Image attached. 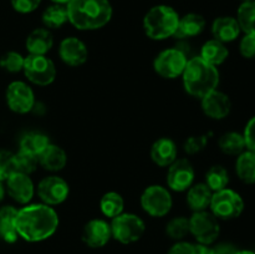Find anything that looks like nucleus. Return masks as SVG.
Wrapping results in <instances>:
<instances>
[{
	"label": "nucleus",
	"instance_id": "29",
	"mask_svg": "<svg viewBox=\"0 0 255 254\" xmlns=\"http://www.w3.org/2000/svg\"><path fill=\"white\" fill-rule=\"evenodd\" d=\"M219 148L223 153L231 156H238L247 148L243 134L238 132H227L219 138Z\"/></svg>",
	"mask_w": 255,
	"mask_h": 254
},
{
	"label": "nucleus",
	"instance_id": "18",
	"mask_svg": "<svg viewBox=\"0 0 255 254\" xmlns=\"http://www.w3.org/2000/svg\"><path fill=\"white\" fill-rule=\"evenodd\" d=\"M177 146L173 139L162 137L151 147V158L157 166L168 167L177 159Z\"/></svg>",
	"mask_w": 255,
	"mask_h": 254
},
{
	"label": "nucleus",
	"instance_id": "40",
	"mask_svg": "<svg viewBox=\"0 0 255 254\" xmlns=\"http://www.w3.org/2000/svg\"><path fill=\"white\" fill-rule=\"evenodd\" d=\"M243 136L247 148L249 151L255 152V117L249 120V122L246 126V129H244Z\"/></svg>",
	"mask_w": 255,
	"mask_h": 254
},
{
	"label": "nucleus",
	"instance_id": "42",
	"mask_svg": "<svg viewBox=\"0 0 255 254\" xmlns=\"http://www.w3.org/2000/svg\"><path fill=\"white\" fill-rule=\"evenodd\" d=\"M196 254H221L216 248H209L203 244H196Z\"/></svg>",
	"mask_w": 255,
	"mask_h": 254
},
{
	"label": "nucleus",
	"instance_id": "36",
	"mask_svg": "<svg viewBox=\"0 0 255 254\" xmlns=\"http://www.w3.org/2000/svg\"><path fill=\"white\" fill-rule=\"evenodd\" d=\"M207 144H208V136L207 134L191 136L184 142V151L188 154H197L203 151Z\"/></svg>",
	"mask_w": 255,
	"mask_h": 254
},
{
	"label": "nucleus",
	"instance_id": "12",
	"mask_svg": "<svg viewBox=\"0 0 255 254\" xmlns=\"http://www.w3.org/2000/svg\"><path fill=\"white\" fill-rule=\"evenodd\" d=\"M6 102L11 111L27 114L35 107L34 91L25 82L14 81L6 89Z\"/></svg>",
	"mask_w": 255,
	"mask_h": 254
},
{
	"label": "nucleus",
	"instance_id": "16",
	"mask_svg": "<svg viewBox=\"0 0 255 254\" xmlns=\"http://www.w3.org/2000/svg\"><path fill=\"white\" fill-rule=\"evenodd\" d=\"M6 189L9 196L20 204H27L35 194L34 182L22 173L10 174L6 178Z\"/></svg>",
	"mask_w": 255,
	"mask_h": 254
},
{
	"label": "nucleus",
	"instance_id": "3",
	"mask_svg": "<svg viewBox=\"0 0 255 254\" xmlns=\"http://www.w3.org/2000/svg\"><path fill=\"white\" fill-rule=\"evenodd\" d=\"M182 79L184 90L191 96L202 99L207 94L217 90L219 84V71L217 66L208 64L198 55L188 59Z\"/></svg>",
	"mask_w": 255,
	"mask_h": 254
},
{
	"label": "nucleus",
	"instance_id": "27",
	"mask_svg": "<svg viewBox=\"0 0 255 254\" xmlns=\"http://www.w3.org/2000/svg\"><path fill=\"white\" fill-rule=\"evenodd\" d=\"M236 171L239 179L244 183H255V152L244 151L238 154L236 163Z\"/></svg>",
	"mask_w": 255,
	"mask_h": 254
},
{
	"label": "nucleus",
	"instance_id": "44",
	"mask_svg": "<svg viewBox=\"0 0 255 254\" xmlns=\"http://www.w3.org/2000/svg\"><path fill=\"white\" fill-rule=\"evenodd\" d=\"M51 1H54L55 4H61V5H67L69 4L71 0H51Z\"/></svg>",
	"mask_w": 255,
	"mask_h": 254
},
{
	"label": "nucleus",
	"instance_id": "24",
	"mask_svg": "<svg viewBox=\"0 0 255 254\" xmlns=\"http://www.w3.org/2000/svg\"><path fill=\"white\" fill-rule=\"evenodd\" d=\"M17 209L12 206H5L0 208V237L6 243H15L17 239L16 221Z\"/></svg>",
	"mask_w": 255,
	"mask_h": 254
},
{
	"label": "nucleus",
	"instance_id": "41",
	"mask_svg": "<svg viewBox=\"0 0 255 254\" xmlns=\"http://www.w3.org/2000/svg\"><path fill=\"white\" fill-rule=\"evenodd\" d=\"M167 254H196V244L179 241L169 248Z\"/></svg>",
	"mask_w": 255,
	"mask_h": 254
},
{
	"label": "nucleus",
	"instance_id": "11",
	"mask_svg": "<svg viewBox=\"0 0 255 254\" xmlns=\"http://www.w3.org/2000/svg\"><path fill=\"white\" fill-rule=\"evenodd\" d=\"M70 187L64 178L57 176H49L42 178L37 184V196L42 203L47 206H57L65 202L69 197Z\"/></svg>",
	"mask_w": 255,
	"mask_h": 254
},
{
	"label": "nucleus",
	"instance_id": "19",
	"mask_svg": "<svg viewBox=\"0 0 255 254\" xmlns=\"http://www.w3.org/2000/svg\"><path fill=\"white\" fill-rule=\"evenodd\" d=\"M39 164L50 172H59L66 166L67 154L60 146L50 143L41 153L37 156Z\"/></svg>",
	"mask_w": 255,
	"mask_h": 254
},
{
	"label": "nucleus",
	"instance_id": "32",
	"mask_svg": "<svg viewBox=\"0 0 255 254\" xmlns=\"http://www.w3.org/2000/svg\"><path fill=\"white\" fill-rule=\"evenodd\" d=\"M39 161L37 157L34 154H30L27 152L21 151L15 154H12V173H22V174H30L35 172Z\"/></svg>",
	"mask_w": 255,
	"mask_h": 254
},
{
	"label": "nucleus",
	"instance_id": "22",
	"mask_svg": "<svg viewBox=\"0 0 255 254\" xmlns=\"http://www.w3.org/2000/svg\"><path fill=\"white\" fill-rule=\"evenodd\" d=\"M206 27V20L202 15L196 12H189L183 17H179L178 27L176 30L174 37L179 40L188 39L201 34Z\"/></svg>",
	"mask_w": 255,
	"mask_h": 254
},
{
	"label": "nucleus",
	"instance_id": "7",
	"mask_svg": "<svg viewBox=\"0 0 255 254\" xmlns=\"http://www.w3.org/2000/svg\"><path fill=\"white\" fill-rule=\"evenodd\" d=\"M22 71L30 82L39 86L52 84L56 77L54 61L46 57V55H27L25 57Z\"/></svg>",
	"mask_w": 255,
	"mask_h": 254
},
{
	"label": "nucleus",
	"instance_id": "23",
	"mask_svg": "<svg viewBox=\"0 0 255 254\" xmlns=\"http://www.w3.org/2000/svg\"><path fill=\"white\" fill-rule=\"evenodd\" d=\"M213 192L206 183L192 184L187 192V203L193 212L206 211L212 201Z\"/></svg>",
	"mask_w": 255,
	"mask_h": 254
},
{
	"label": "nucleus",
	"instance_id": "28",
	"mask_svg": "<svg viewBox=\"0 0 255 254\" xmlns=\"http://www.w3.org/2000/svg\"><path fill=\"white\" fill-rule=\"evenodd\" d=\"M125 201L117 192H107L100 199V209L107 218H115L124 213Z\"/></svg>",
	"mask_w": 255,
	"mask_h": 254
},
{
	"label": "nucleus",
	"instance_id": "37",
	"mask_svg": "<svg viewBox=\"0 0 255 254\" xmlns=\"http://www.w3.org/2000/svg\"><path fill=\"white\" fill-rule=\"evenodd\" d=\"M12 173V153L0 149V182L6 181Z\"/></svg>",
	"mask_w": 255,
	"mask_h": 254
},
{
	"label": "nucleus",
	"instance_id": "17",
	"mask_svg": "<svg viewBox=\"0 0 255 254\" xmlns=\"http://www.w3.org/2000/svg\"><path fill=\"white\" fill-rule=\"evenodd\" d=\"M201 106L204 114L213 120H223L232 110V102L228 95L214 90L201 99Z\"/></svg>",
	"mask_w": 255,
	"mask_h": 254
},
{
	"label": "nucleus",
	"instance_id": "14",
	"mask_svg": "<svg viewBox=\"0 0 255 254\" xmlns=\"http://www.w3.org/2000/svg\"><path fill=\"white\" fill-rule=\"evenodd\" d=\"M112 238L111 226L104 219H91L85 224L81 239L90 248H102Z\"/></svg>",
	"mask_w": 255,
	"mask_h": 254
},
{
	"label": "nucleus",
	"instance_id": "13",
	"mask_svg": "<svg viewBox=\"0 0 255 254\" xmlns=\"http://www.w3.org/2000/svg\"><path fill=\"white\" fill-rule=\"evenodd\" d=\"M196 172L193 166L187 158H177L167 172V184L172 191L184 192L188 191L193 184Z\"/></svg>",
	"mask_w": 255,
	"mask_h": 254
},
{
	"label": "nucleus",
	"instance_id": "33",
	"mask_svg": "<svg viewBox=\"0 0 255 254\" xmlns=\"http://www.w3.org/2000/svg\"><path fill=\"white\" fill-rule=\"evenodd\" d=\"M229 183V174L223 166H212L206 173V184L211 191L218 192L227 188Z\"/></svg>",
	"mask_w": 255,
	"mask_h": 254
},
{
	"label": "nucleus",
	"instance_id": "45",
	"mask_svg": "<svg viewBox=\"0 0 255 254\" xmlns=\"http://www.w3.org/2000/svg\"><path fill=\"white\" fill-rule=\"evenodd\" d=\"M234 254H255V253L252 251H237Z\"/></svg>",
	"mask_w": 255,
	"mask_h": 254
},
{
	"label": "nucleus",
	"instance_id": "46",
	"mask_svg": "<svg viewBox=\"0 0 255 254\" xmlns=\"http://www.w3.org/2000/svg\"><path fill=\"white\" fill-rule=\"evenodd\" d=\"M243 1H254V0H243Z\"/></svg>",
	"mask_w": 255,
	"mask_h": 254
},
{
	"label": "nucleus",
	"instance_id": "38",
	"mask_svg": "<svg viewBox=\"0 0 255 254\" xmlns=\"http://www.w3.org/2000/svg\"><path fill=\"white\" fill-rule=\"evenodd\" d=\"M239 50H241V54L246 59H253V57H255V35H244V37L241 41V45H239Z\"/></svg>",
	"mask_w": 255,
	"mask_h": 254
},
{
	"label": "nucleus",
	"instance_id": "15",
	"mask_svg": "<svg viewBox=\"0 0 255 254\" xmlns=\"http://www.w3.org/2000/svg\"><path fill=\"white\" fill-rule=\"evenodd\" d=\"M60 59L66 65L72 67L84 65L89 57V50L84 41L75 36L66 37L60 42L59 46Z\"/></svg>",
	"mask_w": 255,
	"mask_h": 254
},
{
	"label": "nucleus",
	"instance_id": "8",
	"mask_svg": "<svg viewBox=\"0 0 255 254\" xmlns=\"http://www.w3.org/2000/svg\"><path fill=\"white\" fill-rule=\"evenodd\" d=\"M189 233L196 238L198 244L211 246L221 233L218 219L211 212H194L189 218Z\"/></svg>",
	"mask_w": 255,
	"mask_h": 254
},
{
	"label": "nucleus",
	"instance_id": "4",
	"mask_svg": "<svg viewBox=\"0 0 255 254\" xmlns=\"http://www.w3.org/2000/svg\"><path fill=\"white\" fill-rule=\"evenodd\" d=\"M179 15L168 5L151 7L143 17V29L152 40H164L174 36L178 27Z\"/></svg>",
	"mask_w": 255,
	"mask_h": 254
},
{
	"label": "nucleus",
	"instance_id": "5",
	"mask_svg": "<svg viewBox=\"0 0 255 254\" xmlns=\"http://www.w3.org/2000/svg\"><path fill=\"white\" fill-rule=\"evenodd\" d=\"M209 208L212 211L211 213L217 219L229 221V219L238 218L243 213L244 201L241 194L237 193L236 191L224 188L222 191L214 192Z\"/></svg>",
	"mask_w": 255,
	"mask_h": 254
},
{
	"label": "nucleus",
	"instance_id": "10",
	"mask_svg": "<svg viewBox=\"0 0 255 254\" xmlns=\"http://www.w3.org/2000/svg\"><path fill=\"white\" fill-rule=\"evenodd\" d=\"M188 57L177 47L166 49L159 52L153 61L154 71L164 79H176L182 76Z\"/></svg>",
	"mask_w": 255,
	"mask_h": 254
},
{
	"label": "nucleus",
	"instance_id": "39",
	"mask_svg": "<svg viewBox=\"0 0 255 254\" xmlns=\"http://www.w3.org/2000/svg\"><path fill=\"white\" fill-rule=\"evenodd\" d=\"M41 0H11V5L14 10L21 14H29L37 9Z\"/></svg>",
	"mask_w": 255,
	"mask_h": 254
},
{
	"label": "nucleus",
	"instance_id": "21",
	"mask_svg": "<svg viewBox=\"0 0 255 254\" xmlns=\"http://www.w3.org/2000/svg\"><path fill=\"white\" fill-rule=\"evenodd\" d=\"M212 34H213L214 39L226 44V42L234 41L239 36L241 27L234 17L221 16L213 21Z\"/></svg>",
	"mask_w": 255,
	"mask_h": 254
},
{
	"label": "nucleus",
	"instance_id": "9",
	"mask_svg": "<svg viewBox=\"0 0 255 254\" xmlns=\"http://www.w3.org/2000/svg\"><path fill=\"white\" fill-rule=\"evenodd\" d=\"M173 199L167 188L159 184L147 187L141 196V207L151 217H164L169 213Z\"/></svg>",
	"mask_w": 255,
	"mask_h": 254
},
{
	"label": "nucleus",
	"instance_id": "6",
	"mask_svg": "<svg viewBox=\"0 0 255 254\" xmlns=\"http://www.w3.org/2000/svg\"><path fill=\"white\" fill-rule=\"evenodd\" d=\"M112 237L122 244H131L139 241L146 231V224L133 213H121L112 218Z\"/></svg>",
	"mask_w": 255,
	"mask_h": 254
},
{
	"label": "nucleus",
	"instance_id": "26",
	"mask_svg": "<svg viewBox=\"0 0 255 254\" xmlns=\"http://www.w3.org/2000/svg\"><path fill=\"white\" fill-rule=\"evenodd\" d=\"M51 143L49 137L39 131H31L25 133L20 139V149L34 156H39L49 144Z\"/></svg>",
	"mask_w": 255,
	"mask_h": 254
},
{
	"label": "nucleus",
	"instance_id": "2",
	"mask_svg": "<svg viewBox=\"0 0 255 254\" xmlns=\"http://www.w3.org/2000/svg\"><path fill=\"white\" fill-rule=\"evenodd\" d=\"M67 16L77 30H97L110 22L112 6L109 0H71Z\"/></svg>",
	"mask_w": 255,
	"mask_h": 254
},
{
	"label": "nucleus",
	"instance_id": "43",
	"mask_svg": "<svg viewBox=\"0 0 255 254\" xmlns=\"http://www.w3.org/2000/svg\"><path fill=\"white\" fill-rule=\"evenodd\" d=\"M4 196H5V188H4V184H2V182H0V202L4 199Z\"/></svg>",
	"mask_w": 255,
	"mask_h": 254
},
{
	"label": "nucleus",
	"instance_id": "1",
	"mask_svg": "<svg viewBox=\"0 0 255 254\" xmlns=\"http://www.w3.org/2000/svg\"><path fill=\"white\" fill-rule=\"evenodd\" d=\"M17 236L30 243L42 242L50 238L59 227V216L51 206L45 203L27 204L17 209Z\"/></svg>",
	"mask_w": 255,
	"mask_h": 254
},
{
	"label": "nucleus",
	"instance_id": "30",
	"mask_svg": "<svg viewBox=\"0 0 255 254\" xmlns=\"http://www.w3.org/2000/svg\"><path fill=\"white\" fill-rule=\"evenodd\" d=\"M69 21L66 5L54 4L42 12V22L50 29H59Z\"/></svg>",
	"mask_w": 255,
	"mask_h": 254
},
{
	"label": "nucleus",
	"instance_id": "35",
	"mask_svg": "<svg viewBox=\"0 0 255 254\" xmlns=\"http://www.w3.org/2000/svg\"><path fill=\"white\" fill-rule=\"evenodd\" d=\"M24 61L25 57H22L21 54L16 51H9L5 55H2L1 59H0V66L4 70H6L7 72H19L21 71L22 67H24Z\"/></svg>",
	"mask_w": 255,
	"mask_h": 254
},
{
	"label": "nucleus",
	"instance_id": "20",
	"mask_svg": "<svg viewBox=\"0 0 255 254\" xmlns=\"http://www.w3.org/2000/svg\"><path fill=\"white\" fill-rule=\"evenodd\" d=\"M54 46L51 31L44 27L32 30L26 37V50L30 55H46Z\"/></svg>",
	"mask_w": 255,
	"mask_h": 254
},
{
	"label": "nucleus",
	"instance_id": "31",
	"mask_svg": "<svg viewBox=\"0 0 255 254\" xmlns=\"http://www.w3.org/2000/svg\"><path fill=\"white\" fill-rule=\"evenodd\" d=\"M237 21L241 27V31L255 35V0L243 1V4L238 7Z\"/></svg>",
	"mask_w": 255,
	"mask_h": 254
},
{
	"label": "nucleus",
	"instance_id": "34",
	"mask_svg": "<svg viewBox=\"0 0 255 254\" xmlns=\"http://www.w3.org/2000/svg\"><path fill=\"white\" fill-rule=\"evenodd\" d=\"M166 233L171 239L179 242L189 234V218L176 217L171 219L166 226Z\"/></svg>",
	"mask_w": 255,
	"mask_h": 254
},
{
	"label": "nucleus",
	"instance_id": "25",
	"mask_svg": "<svg viewBox=\"0 0 255 254\" xmlns=\"http://www.w3.org/2000/svg\"><path fill=\"white\" fill-rule=\"evenodd\" d=\"M229 51L226 47V45L223 42L218 41L216 39L208 40L207 42H204L203 46L201 49V54L199 56L207 61L208 64L213 65V66H218L222 65L228 57Z\"/></svg>",
	"mask_w": 255,
	"mask_h": 254
}]
</instances>
